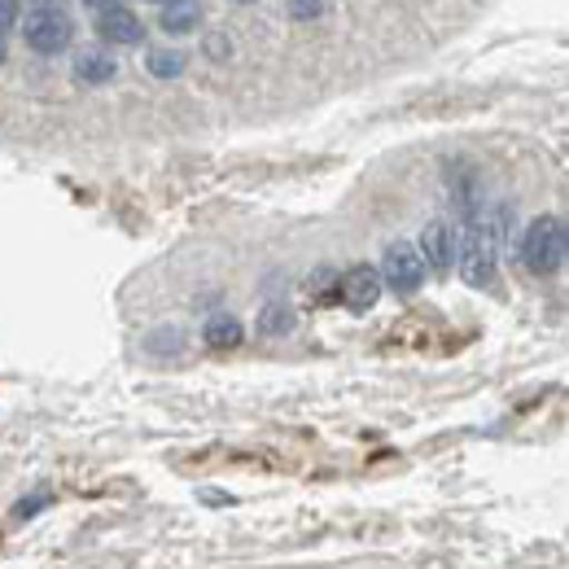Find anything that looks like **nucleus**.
I'll use <instances>...</instances> for the list:
<instances>
[{
  "label": "nucleus",
  "instance_id": "obj_1",
  "mask_svg": "<svg viewBox=\"0 0 569 569\" xmlns=\"http://www.w3.org/2000/svg\"><path fill=\"white\" fill-rule=\"evenodd\" d=\"M499 246H503V207H491V211H473L469 219V232H465V246H456L460 254V277L465 284L482 289L491 284L496 277V263H499Z\"/></svg>",
  "mask_w": 569,
  "mask_h": 569
},
{
  "label": "nucleus",
  "instance_id": "obj_2",
  "mask_svg": "<svg viewBox=\"0 0 569 569\" xmlns=\"http://www.w3.org/2000/svg\"><path fill=\"white\" fill-rule=\"evenodd\" d=\"M521 263L539 277H552L566 268V223L557 214H539L521 237Z\"/></svg>",
  "mask_w": 569,
  "mask_h": 569
},
{
  "label": "nucleus",
  "instance_id": "obj_3",
  "mask_svg": "<svg viewBox=\"0 0 569 569\" xmlns=\"http://www.w3.org/2000/svg\"><path fill=\"white\" fill-rule=\"evenodd\" d=\"M22 40L27 49L44 53V58H58L62 49H71L74 40V22L62 4H36L27 18H22Z\"/></svg>",
  "mask_w": 569,
  "mask_h": 569
},
{
  "label": "nucleus",
  "instance_id": "obj_4",
  "mask_svg": "<svg viewBox=\"0 0 569 569\" xmlns=\"http://www.w3.org/2000/svg\"><path fill=\"white\" fill-rule=\"evenodd\" d=\"M377 272H381V284H386L395 298H412V293H421V284H426V259H421L417 246L395 241V246L386 250V259H381Z\"/></svg>",
  "mask_w": 569,
  "mask_h": 569
},
{
  "label": "nucleus",
  "instance_id": "obj_5",
  "mask_svg": "<svg viewBox=\"0 0 569 569\" xmlns=\"http://www.w3.org/2000/svg\"><path fill=\"white\" fill-rule=\"evenodd\" d=\"M333 298H342L351 311H372L377 298H381V272L368 268V263H359V268H351V272H342V277L333 281Z\"/></svg>",
  "mask_w": 569,
  "mask_h": 569
},
{
  "label": "nucleus",
  "instance_id": "obj_6",
  "mask_svg": "<svg viewBox=\"0 0 569 569\" xmlns=\"http://www.w3.org/2000/svg\"><path fill=\"white\" fill-rule=\"evenodd\" d=\"M97 36H101L106 44L132 49V44H141V40H144V22L137 18V13H132V9H119V4H110V9H101Z\"/></svg>",
  "mask_w": 569,
  "mask_h": 569
},
{
  "label": "nucleus",
  "instance_id": "obj_7",
  "mask_svg": "<svg viewBox=\"0 0 569 569\" xmlns=\"http://www.w3.org/2000/svg\"><path fill=\"white\" fill-rule=\"evenodd\" d=\"M456 223H447V219H433L426 228V237H421V259H426V268H433L438 277L456 263Z\"/></svg>",
  "mask_w": 569,
  "mask_h": 569
},
{
  "label": "nucleus",
  "instance_id": "obj_8",
  "mask_svg": "<svg viewBox=\"0 0 569 569\" xmlns=\"http://www.w3.org/2000/svg\"><path fill=\"white\" fill-rule=\"evenodd\" d=\"M119 74V62L106 53V49H83L79 58H74V83H92V88H101V83H110Z\"/></svg>",
  "mask_w": 569,
  "mask_h": 569
},
{
  "label": "nucleus",
  "instance_id": "obj_9",
  "mask_svg": "<svg viewBox=\"0 0 569 569\" xmlns=\"http://www.w3.org/2000/svg\"><path fill=\"white\" fill-rule=\"evenodd\" d=\"M202 338H207V347H214V351H232V347L241 342V320H237V316H228V311H219V316L207 320Z\"/></svg>",
  "mask_w": 569,
  "mask_h": 569
},
{
  "label": "nucleus",
  "instance_id": "obj_10",
  "mask_svg": "<svg viewBox=\"0 0 569 569\" xmlns=\"http://www.w3.org/2000/svg\"><path fill=\"white\" fill-rule=\"evenodd\" d=\"M198 22H202V13H198L189 0H176V4H167V13H162V31H171V36H189Z\"/></svg>",
  "mask_w": 569,
  "mask_h": 569
},
{
  "label": "nucleus",
  "instance_id": "obj_11",
  "mask_svg": "<svg viewBox=\"0 0 569 569\" xmlns=\"http://www.w3.org/2000/svg\"><path fill=\"white\" fill-rule=\"evenodd\" d=\"M184 53H176V49H153L149 53V74H158V79H180L184 74Z\"/></svg>",
  "mask_w": 569,
  "mask_h": 569
},
{
  "label": "nucleus",
  "instance_id": "obj_12",
  "mask_svg": "<svg viewBox=\"0 0 569 569\" xmlns=\"http://www.w3.org/2000/svg\"><path fill=\"white\" fill-rule=\"evenodd\" d=\"M325 0H289V18L293 22H316V18H325Z\"/></svg>",
  "mask_w": 569,
  "mask_h": 569
},
{
  "label": "nucleus",
  "instance_id": "obj_13",
  "mask_svg": "<svg viewBox=\"0 0 569 569\" xmlns=\"http://www.w3.org/2000/svg\"><path fill=\"white\" fill-rule=\"evenodd\" d=\"M18 22V0H0V36Z\"/></svg>",
  "mask_w": 569,
  "mask_h": 569
},
{
  "label": "nucleus",
  "instance_id": "obj_14",
  "mask_svg": "<svg viewBox=\"0 0 569 569\" xmlns=\"http://www.w3.org/2000/svg\"><path fill=\"white\" fill-rule=\"evenodd\" d=\"M88 9H110V4H119V0H83Z\"/></svg>",
  "mask_w": 569,
  "mask_h": 569
},
{
  "label": "nucleus",
  "instance_id": "obj_15",
  "mask_svg": "<svg viewBox=\"0 0 569 569\" xmlns=\"http://www.w3.org/2000/svg\"><path fill=\"white\" fill-rule=\"evenodd\" d=\"M0 62H4V36H0Z\"/></svg>",
  "mask_w": 569,
  "mask_h": 569
},
{
  "label": "nucleus",
  "instance_id": "obj_16",
  "mask_svg": "<svg viewBox=\"0 0 569 569\" xmlns=\"http://www.w3.org/2000/svg\"><path fill=\"white\" fill-rule=\"evenodd\" d=\"M36 4H58V0H36Z\"/></svg>",
  "mask_w": 569,
  "mask_h": 569
},
{
  "label": "nucleus",
  "instance_id": "obj_17",
  "mask_svg": "<svg viewBox=\"0 0 569 569\" xmlns=\"http://www.w3.org/2000/svg\"><path fill=\"white\" fill-rule=\"evenodd\" d=\"M153 4H176V0H153Z\"/></svg>",
  "mask_w": 569,
  "mask_h": 569
},
{
  "label": "nucleus",
  "instance_id": "obj_18",
  "mask_svg": "<svg viewBox=\"0 0 569 569\" xmlns=\"http://www.w3.org/2000/svg\"><path fill=\"white\" fill-rule=\"evenodd\" d=\"M237 4H254V0H237Z\"/></svg>",
  "mask_w": 569,
  "mask_h": 569
}]
</instances>
